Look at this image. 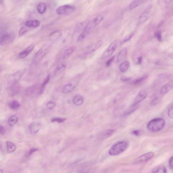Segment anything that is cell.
<instances>
[{
  "instance_id": "1",
  "label": "cell",
  "mask_w": 173,
  "mask_h": 173,
  "mask_svg": "<svg viewBox=\"0 0 173 173\" xmlns=\"http://www.w3.org/2000/svg\"><path fill=\"white\" fill-rule=\"evenodd\" d=\"M165 125V121L164 119L161 118H156L148 123L147 128L150 131L158 132L162 130Z\"/></svg>"
},
{
  "instance_id": "2",
  "label": "cell",
  "mask_w": 173,
  "mask_h": 173,
  "mask_svg": "<svg viewBox=\"0 0 173 173\" xmlns=\"http://www.w3.org/2000/svg\"><path fill=\"white\" fill-rule=\"evenodd\" d=\"M128 146V143L126 141L119 142L112 147L109 150V154L113 156L120 155L125 151Z\"/></svg>"
},
{
  "instance_id": "3",
  "label": "cell",
  "mask_w": 173,
  "mask_h": 173,
  "mask_svg": "<svg viewBox=\"0 0 173 173\" xmlns=\"http://www.w3.org/2000/svg\"><path fill=\"white\" fill-rule=\"evenodd\" d=\"M51 45L49 44H44L35 54L33 59V64L36 65L39 63L49 51Z\"/></svg>"
},
{
  "instance_id": "4",
  "label": "cell",
  "mask_w": 173,
  "mask_h": 173,
  "mask_svg": "<svg viewBox=\"0 0 173 173\" xmlns=\"http://www.w3.org/2000/svg\"><path fill=\"white\" fill-rule=\"evenodd\" d=\"M75 10V7L70 5H65L57 7L56 9L57 14L62 16H68L73 13Z\"/></svg>"
},
{
  "instance_id": "5",
  "label": "cell",
  "mask_w": 173,
  "mask_h": 173,
  "mask_svg": "<svg viewBox=\"0 0 173 173\" xmlns=\"http://www.w3.org/2000/svg\"><path fill=\"white\" fill-rule=\"evenodd\" d=\"M26 71L25 68L21 69L18 70L13 74L9 77V80L13 84H15L21 79Z\"/></svg>"
},
{
  "instance_id": "6",
  "label": "cell",
  "mask_w": 173,
  "mask_h": 173,
  "mask_svg": "<svg viewBox=\"0 0 173 173\" xmlns=\"http://www.w3.org/2000/svg\"><path fill=\"white\" fill-rule=\"evenodd\" d=\"M117 46L118 45L116 42L114 41L112 43L104 52L102 56V59H105L111 57L116 51L118 46Z\"/></svg>"
},
{
  "instance_id": "7",
  "label": "cell",
  "mask_w": 173,
  "mask_h": 173,
  "mask_svg": "<svg viewBox=\"0 0 173 173\" xmlns=\"http://www.w3.org/2000/svg\"><path fill=\"white\" fill-rule=\"evenodd\" d=\"M152 10H153V7L152 5L148 7L139 17V23H143L146 22L151 16Z\"/></svg>"
},
{
  "instance_id": "8",
  "label": "cell",
  "mask_w": 173,
  "mask_h": 173,
  "mask_svg": "<svg viewBox=\"0 0 173 173\" xmlns=\"http://www.w3.org/2000/svg\"><path fill=\"white\" fill-rule=\"evenodd\" d=\"M102 44H103L102 41L99 40L87 46L85 48L83 51L84 55H88L96 51V50L101 47Z\"/></svg>"
},
{
  "instance_id": "9",
  "label": "cell",
  "mask_w": 173,
  "mask_h": 173,
  "mask_svg": "<svg viewBox=\"0 0 173 173\" xmlns=\"http://www.w3.org/2000/svg\"><path fill=\"white\" fill-rule=\"evenodd\" d=\"M14 35L11 33H5L1 35L0 44L4 45L10 43L14 40Z\"/></svg>"
},
{
  "instance_id": "10",
  "label": "cell",
  "mask_w": 173,
  "mask_h": 173,
  "mask_svg": "<svg viewBox=\"0 0 173 173\" xmlns=\"http://www.w3.org/2000/svg\"><path fill=\"white\" fill-rule=\"evenodd\" d=\"M154 154L153 152H150L139 156L135 160L136 163L146 162L151 160L154 157Z\"/></svg>"
},
{
  "instance_id": "11",
  "label": "cell",
  "mask_w": 173,
  "mask_h": 173,
  "mask_svg": "<svg viewBox=\"0 0 173 173\" xmlns=\"http://www.w3.org/2000/svg\"><path fill=\"white\" fill-rule=\"evenodd\" d=\"M147 91L146 89H143V90L140 91L139 93L136 96V98L134 101L133 105H137L140 103L141 101L145 99L147 95Z\"/></svg>"
},
{
  "instance_id": "12",
  "label": "cell",
  "mask_w": 173,
  "mask_h": 173,
  "mask_svg": "<svg viewBox=\"0 0 173 173\" xmlns=\"http://www.w3.org/2000/svg\"><path fill=\"white\" fill-rule=\"evenodd\" d=\"M35 46L32 44L28 47L23 51H21L19 54L18 57L20 59H24L27 57L34 49Z\"/></svg>"
},
{
  "instance_id": "13",
  "label": "cell",
  "mask_w": 173,
  "mask_h": 173,
  "mask_svg": "<svg viewBox=\"0 0 173 173\" xmlns=\"http://www.w3.org/2000/svg\"><path fill=\"white\" fill-rule=\"evenodd\" d=\"M41 126V124L38 122H31L29 126V131L32 134H36L40 131Z\"/></svg>"
},
{
  "instance_id": "14",
  "label": "cell",
  "mask_w": 173,
  "mask_h": 173,
  "mask_svg": "<svg viewBox=\"0 0 173 173\" xmlns=\"http://www.w3.org/2000/svg\"><path fill=\"white\" fill-rule=\"evenodd\" d=\"M127 51L126 48H124L119 52L117 57V63H120L125 59L127 54Z\"/></svg>"
},
{
  "instance_id": "15",
  "label": "cell",
  "mask_w": 173,
  "mask_h": 173,
  "mask_svg": "<svg viewBox=\"0 0 173 173\" xmlns=\"http://www.w3.org/2000/svg\"><path fill=\"white\" fill-rule=\"evenodd\" d=\"M40 25V22L38 20H30L26 21L25 25L26 27L29 28H36Z\"/></svg>"
},
{
  "instance_id": "16",
  "label": "cell",
  "mask_w": 173,
  "mask_h": 173,
  "mask_svg": "<svg viewBox=\"0 0 173 173\" xmlns=\"http://www.w3.org/2000/svg\"><path fill=\"white\" fill-rule=\"evenodd\" d=\"M66 67L65 64H61L57 66L55 69L54 72V76L55 77H57L64 71Z\"/></svg>"
},
{
  "instance_id": "17",
  "label": "cell",
  "mask_w": 173,
  "mask_h": 173,
  "mask_svg": "<svg viewBox=\"0 0 173 173\" xmlns=\"http://www.w3.org/2000/svg\"><path fill=\"white\" fill-rule=\"evenodd\" d=\"M75 85L71 83H67L63 87L62 92L64 94H68L73 91L75 89Z\"/></svg>"
},
{
  "instance_id": "18",
  "label": "cell",
  "mask_w": 173,
  "mask_h": 173,
  "mask_svg": "<svg viewBox=\"0 0 173 173\" xmlns=\"http://www.w3.org/2000/svg\"><path fill=\"white\" fill-rule=\"evenodd\" d=\"M7 152L9 153H12L14 152L16 150L15 145L12 142L7 141L6 142Z\"/></svg>"
},
{
  "instance_id": "19",
  "label": "cell",
  "mask_w": 173,
  "mask_h": 173,
  "mask_svg": "<svg viewBox=\"0 0 173 173\" xmlns=\"http://www.w3.org/2000/svg\"><path fill=\"white\" fill-rule=\"evenodd\" d=\"M62 36V33L60 31L57 30L53 31L50 35V39L53 41H57Z\"/></svg>"
},
{
  "instance_id": "20",
  "label": "cell",
  "mask_w": 173,
  "mask_h": 173,
  "mask_svg": "<svg viewBox=\"0 0 173 173\" xmlns=\"http://www.w3.org/2000/svg\"><path fill=\"white\" fill-rule=\"evenodd\" d=\"M173 86V84L172 83H166L161 88L160 94L162 95L166 94L172 88Z\"/></svg>"
},
{
  "instance_id": "21",
  "label": "cell",
  "mask_w": 173,
  "mask_h": 173,
  "mask_svg": "<svg viewBox=\"0 0 173 173\" xmlns=\"http://www.w3.org/2000/svg\"><path fill=\"white\" fill-rule=\"evenodd\" d=\"M50 77H51V75L50 74H48L45 79H44L43 82L42 83L41 86L40 87L39 91V94L40 95L43 94L46 85L49 83L50 81Z\"/></svg>"
},
{
  "instance_id": "22",
  "label": "cell",
  "mask_w": 173,
  "mask_h": 173,
  "mask_svg": "<svg viewBox=\"0 0 173 173\" xmlns=\"http://www.w3.org/2000/svg\"><path fill=\"white\" fill-rule=\"evenodd\" d=\"M9 108L13 110H17L20 107V105L19 102L16 100H12L9 103Z\"/></svg>"
},
{
  "instance_id": "23",
  "label": "cell",
  "mask_w": 173,
  "mask_h": 173,
  "mask_svg": "<svg viewBox=\"0 0 173 173\" xmlns=\"http://www.w3.org/2000/svg\"><path fill=\"white\" fill-rule=\"evenodd\" d=\"M75 47H71L67 48L65 50L63 55V59H66L69 57L75 51Z\"/></svg>"
},
{
  "instance_id": "24",
  "label": "cell",
  "mask_w": 173,
  "mask_h": 173,
  "mask_svg": "<svg viewBox=\"0 0 173 173\" xmlns=\"http://www.w3.org/2000/svg\"><path fill=\"white\" fill-rule=\"evenodd\" d=\"M46 5L43 3H39L37 7V11L39 14H43L44 13L46 10Z\"/></svg>"
},
{
  "instance_id": "25",
  "label": "cell",
  "mask_w": 173,
  "mask_h": 173,
  "mask_svg": "<svg viewBox=\"0 0 173 173\" xmlns=\"http://www.w3.org/2000/svg\"><path fill=\"white\" fill-rule=\"evenodd\" d=\"M83 102H84V98L83 96L79 95L75 96L73 100L74 104L77 106L81 105Z\"/></svg>"
},
{
  "instance_id": "26",
  "label": "cell",
  "mask_w": 173,
  "mask_h": 173,
  "mask_svg": "<svg viewBox=\"0 0 173 173\" xmlns=\"http://www.w3.org/2000/svg\"><path fill=\"white\" fill-rule=\"evenodd\" d=\"M167 172L166 167L162 165L155 167L152 171V173H167Z\"/></svg>"
},
{
  "instance_id": "27",
  "label": "cell",
  "mask_w": 173,
  "mask_h": 173,
  "mask_svg": "<svg viewBox=\"0 0 173 173\" xmlns=\"http://www.w3.org/2000/svg\"><path fill=\"white\" fill-rule=\"evenodd\" d=\"M146 1H139V0H136V1H133L130 4L129 6V8L130 10H133V9L136 8V7L139 6L143 3L145 2Z\"/></svg>"
},
{
  "instance_id": "28",
  "label": "cell",
  "mask_w": 173,
  "mask_h": 173,
  "mask_svg": "<svg viewBox=\"0 0 173 173\" xmlns=\"http://www.w3.org/2000/svg\"><path fill=\"white\" fill-rule=\"evenodd\" d=\"M129 63L128 61H125L121 63L119 66V69L122 73H124L127 71L129 68Z\"/></svg>"
},
{
  "instance_id": "29",
  "label": "cell",
  "mask_w": 173,
  "mask_h": 173,
  "mask_svg": "<svg viewBox=\"0 0 173 173\" xmlns=\"http://www.w3.org/2000/svg\"><path fill=\"white\" fill-rule=\"evenodd\" d=\"M18 121V117L15 115L11 116L8 120V124L11 126H14Z\"/></svg>"
},
{
  "instance_id": "30",
  "label": "cell",
  "mask_w": 173,
  "mask_h": 173,
  "mask_svg": "<svg viewBox=\"0 0 173 173\" xmlns=\"http://www.w3.org/2000/svg\"><path fill=\"white\" fill-rule=\"evenodd\" d=\"M103 17L101 16H98L94 18L92 21V23L95 27L99 25L103 20Z\"/></svg>"
},
{
  "instance_id": "31",
  "label": "cell",
  "mask_w": 173,
  "mask_h": 173,
  "mask_svg": "<svg viewBox=\"0 0 173 173\" xmlns=\"http://www.w3.org/2000/svg\"><path fill=\"white\" fill-rule=\"evenodd\" d=\"M148 78L147 76H144L143 77L138 78L133 82V84L134 85H140L141 83L144 82Z\"/></svg>"
},
{
  "instance_id": "32",
  "label": "cell",
  "mask_w": 173,
  "mask_h": 173,
  "mask_svg": "<svg viewBox=\"0 0 173 173\" xmlns=\"http://www.w3.org/2000/svg\"><path fill=\"white\" fill-rule=\"evenodd\" d=\"M138 105H133L130 109L124 113V116L125 117L128 116V115L131 114L132 113L134 112L137 109L138 107Z\"/></svg>"
},
{
  "instance_id": "33",
  "label": "cell",
  "mask_w": 173,
  "mask_h": 173,
  "mask_svg": "<svg viewBox=\"0 0 173 173\" xmlns=\"http://www.w3.org/2000/svg\"><path fill=\"white\" fill-rule=\"evenodd\" d=\"M88 34V33H87L86 31H83V32L79 35V37H78L77 39V41H81L82 40L84 39Z\"/></svg>"
},
{
  "instance_id": "34",
  "label": "cell",
  "mask_w": 173,
  "mask_h": 173,
  "mask_svg": "<svg viewBox=\"0 0 173 173\" xmlns=\"http://www.w3.org/2000/svg\"><path fill=\"white\" fill-rule=\"evenodd\" d=\"M66 120V119L65 118H52L51 121L52 122H57L59 123H61L64 122Z\"/></svg>"
},
{
  "instance_id": "35",
  "label": "cell",
  "mask_w": 173,
  "mask_h": 173,
  "mask_svg": "<svg viewBox=\"0 0 173 173\" xmlns=\"http://www.w3.org/2000/svg\"><path fill=\"white\" fill-rule=\"evenodd\" d=\"M28 31V29L27 27H23L20 29L19 31V36L21 37L23 36L26 33H27Z\"/></svg>"
},
{
  "instance_id": "36",
  "label": "cell",
  "mask_w": 173,
  "mask_h": 173,
  "mask_svg": "<svg viewBox=\"0 0 173 173\" xmlns=\"http://www.w3.org/2000/svg\"><path fill=\"white\" fill-rule=\"evenodd\" d=\"M56 104L55 102H49L46 104V107L49 110H51L54 108L55 107Z\"/></svg>"
},
{
  "instance_id": "37",
  "label": "cell",
  "mask_w": 173,
  "mask_h": 173,
  "mask_svg": "<svg viewBox=\"0 0 173 173\" xmlns=\"http://www.w3.org/2000/svg\"><path fill=\"white\" fill-rule=\"evenodd\" d=\"M134 35V33H130L129 35H128V36H126L125 38L122 41L121 43V44H123L125 43L126 42H127L128 41H129L131 39Z\"/></svg>"
},
{
  "instance_id": "38",
  "label": "cell",
  "mask_w": 173,
  "mask_h": 173,
  "mask_svg": "<svg viewBox=\"0 0 173 173\" xmlns=\"http://www.w3.org/2000/svg\"><path fill=\"white\" fill-rule=\"evenodd\" d=\"M168 115L169 118H173V104L169 108L168 110Z\"/></svg>"
},
{
  "instance_id": "39",
  "label": "cell",
  "mask_w": 173,
  "mask_h": 173,
  "mask_svg": "<svg viewBox=\"0 0 173 173\" xmlns=\"http://www.w3.org/2000/svg\"><path fill=\"white\" fill-rule=\"evenodd\" d=\"M114 130H107V131H106L105 133H104V137L107 138L110 137L111 136L112 134L113 133H114Z\"/></svg>"
},
{
  "instance_id": "40",
  "label": "cell",
  "mask_w": 173,
  "mask_h": 173,
  "mask_svg": "<svg viewBox=\"0 0 173 173\" xmlns=\"http://www.w3.org/2000/svg\"><path fill=\"white\" fill-rule=\"evenodd\" d=\"M37 88V85H33V86L30 87L29 88L27 89V94H31L35 92V90H36Z\"/></svg>"
},
{
  "instance_id": "41",
  "label": "cell",
  "mask_w": 173,
  "mask_h": 173,
  "mask_svg": "<svg viewBox=\"0 0 173 173\" xmlns=\"http://www.w3.org/2000/svg\"><path fill=\"white\" fill-rule=\"evenodd\" d=\"M38 149L37 148H31L30 150L28 152L27 156H30L31 155H32V154L33 153H34L35 152L38 151Z\"/></svg>"
},
{
  "instance_id": "42",
  "label": "cell",
  "mask_w": 173,
  "mask_h": 173,
  "mask_svg": "<svg viewBox=\"0 0 173 173\" xmlns=\"http://www.w3.org/2000/svg\"><path fill=\"white\" fill-rule=\"evenodd\" d=\"M115 57L114 56H113L110 57L109 59H108L106 63V65L107 67H109L110 65L112 63L113 61L114 60Z\"/></svg>"
},
{
  "instance_id": "43",
  "label": "cell",
  "mask_w": 173,
  "mask_h": 173,
  "mask_svg": "<svg viewBox=\"0 0 173 173\" xmlns=\"http://www.w3.org/2000/svg\"><path fill=\"white\" fill-rule=\"evenodd\" d=\"M159 99L158 98H156L152 100L151 102L152 106H155L159 103Z\"/></svg>"
},
{
  "instance_id": "44",
  "label": "cell",
  "mask_w": 173,
  "mask_h": 173,
  "mask_svg": "<svg viewBox=\"0 0 173 173\" xmlns=\"http://www.w3.org/2000/svg\"><path fill=\"white\" fill-rule=\"evenodd\" d=\"M155 36L160 41L162 40V36L161 33L160 31H157L155 33Z\"/></svg>"
},
{
  "instance_id": "45",
  "label": "cell",
  "mask_w": 173,
  "mask_h": 173,
  "mask_svg": "<svg viewBox=\"0 0 173 173\" xmlns=\"http://www.w3.org/2000/svg\"><path fill=\"white\" fill-rule=\"evenodd\" d=\"M5 127H4L3 126H0V133L1 135H3L5 132Z\"/></svg>"
},
{
  "instance_id": "46",
  "label": "cell",
  "mask_w": 173,
  "mask_h": 173,
  "mask_svg": "<svg viewBox=\"0 0 173 173\" xmlns=\"http://www.w3.org/2000/svg\"><path fill=\"white\" fill-rule=\"evenodd\" d=\"M169 164L171 168H173V156L169 160Z\"/></svg>"
},
{
  "instance_id": "47",
  "label": "cell",
  "mask_w": 173,
  "mask_h": 173,
  "mask_svg": "<svg viewBox=\"0 0 173 173\" xmlns=\"http://www.w3.org/2000/svg\"><path fill=\"white\" fill-rule=\"evenodd\" d=\"M131 79V78L126 77H123L121 78L122 80L124 81H129Z\"/></svg>"
},
{
  "instance_id": "48",
  "label": "cell",
  "mask_w": 173,
  "mask_h": 173,
  "mask_svg": "<svg viewBox=\"0 0 173 173\" xmlns=\"http://www.w3.org/2000/svg\"><path fill=\"white\" fill-rule=\"evenodd\" d=\"M132 133L136 136H138L140 134V132L139 130H135L132 132Z\"/></svg>"
},
{
  "instance_id": "49",
  "label": "cell",
  "mask_w": 173,
  "mask_h": 173,
  "mask_svg": "<svg viewBox=\"0 0 173 173\" xmlns=\"http://www.w3.org/2000/svg\"><path fill=\"white\" fill-rule=\"evenodd\" d=\"M142 57H140L138 58V63L139 64H141L142 63Z\"/></svg>"
},
{
  "instance_id": "50",
  "label": "cell",
  "mask_w": 173,
  "mask_h": 173,
  "mask_svg": "<svg viewBox=\"0 0 173 173\" xmlns=\"http://www.w3.org/2000/svg\"><path fill=\"white\" fill-rule=\"evenodd\" d=\"M3 1H0V4H1V5H2V4H3Z\"/></svg>"
},
{
  "instance_id": "51",
  "label": "cell",
  "mask_w": 173,
  "mask_h": 173,
  "mask_svg": "<svg viewBox=\"0 0 173 173\" xmlns=\"http://www.w3.org/2000/svg\"><path fill=\"white\" fill-rule=\"evenodd\" d=\"M3 172H4L3 170H0V173H3Z\"/></svg>"
}]
</instances>
